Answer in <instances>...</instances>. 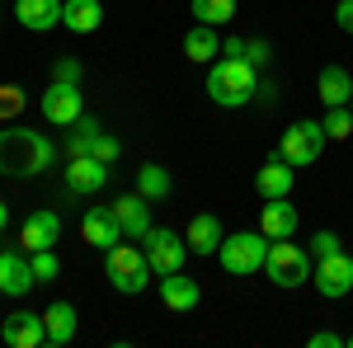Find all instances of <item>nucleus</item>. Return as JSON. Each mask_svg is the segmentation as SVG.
<instances>
[{
  "label": "nucleus",
  "mask_w": 353,
  "mask_h": 348,
  "mask_svg": "<svg viewBox=\"0 0 353 348\" xmlns=\"http://www.w3.org/2000/svg\"><path fill=\"white\" fill-rule=\"evenodd\" d=\"M52 156H57V146L48 132L14 127V123L0 127V174L5 179H33V174H43L52 165Z\"/></svg>",
  "instance_id": "1"
},
{
  "label": "nucleus",
  "mask_w": 353,
  "mask_h": 348,
  "mask_svg": "<svg viewBox=\"0 0 353 348\" xmlns=\"http://www.w3.org/2000/svg\"><path fill=\"white\" fill-rule=\"evenodd\" d=\"M254 90H259V71L245 57H217V61H208V99L217 108L254 104Z\"/></svg>",
  "instance_id": "2"
},
{
  "label": "nucleus",
  "mask_w": 353,
  "mask_h": 348,
  "mask_svg": "<svg viewBox=\"0 0 353 348\" xmlns=\"http://www.w3.org/2000/svg\"><path fill=\"white\" fill-rule=\"evenodd\" d=\"M311 273H316V259H311V249H306V245H292V240H273L269 245L264 278H269L273 287L297 292V287H306V283H311Z\"/></svg>",
  "instance_id": "3"
},
{
  "label": "nucleus",
  "mask_w": 353,
  "mask_h": 348,
  "mask_svg": "<svg viewBox=\"0 0 353 348\" xmlns=\"http://www.w3.org/2000/svg\"><path fill=\"white\" fill-rule=\"evenodd\" d=\"M104 273H109L113 292H123V296L146 292L151 278H156L151 264H146V249H137V245H128V240H118L113 249H104Z\"/></svg>",
  "instance_id": "4"
},
{
  "label": "nucleus",
  "mask_w": 353,
  "mask_h": 348,
  "mask_svg": "<svg viewBox=\"0 0 353 348\" xmlns=\"http://www.w3.org/2000/svg\"><path fill=\"white\" fill-rule=\"evenodd\" d=\"M269 236L264 231H236V236H221L217 245V264L231 273V278H250V273H264V259H269Z\"/></svg>",
  "instance_id": "5"
},
{
  "label": "nucleus",
  "mask_w": 353,
  "mask_h": 348,
  "mask_svg": "<svg viewBox=\"0 0 353 348\" xmlns=\"http://www.w3.org/2000/svg\"><path fill=\"white\" fill-rule=\"evenodd\" d=\"M141 249H146V264H151V273H156V278H165V273H179V268H184V259L193 254L189 240H184L179 231H170V226H151Z\"/></svg>",
  "instance_id": "6"
},
{
  "label": "nucleus",
  "mask_w": 353,
  "mask_h": 348,
  "mask_svg": "<svg viewBox=\"0 0 353 348\" xmlns=\"http://www.w3.org/2000/svg\"><path fill=\"white\" fill-rule=\"evenodd\" d=\"M325 127L321 123H311V118H301V123H292L288 132H283V141H278V156L292 165H316L321 161V151H325Z\"/></svg>",
  "instance_id": "7"
},
{
  "label": "nucleus",
  "mask_w": 353,
  "mask_h": 348,
  "mask_svg": "<svg viewBox=\"0 0 353 348\" xmlns=\"http://www.w3.org/2000/svg\"><path fill=\"white\" fill-rule=\"evenodd\" d=\"M38 108H43V118H48L52 127H71L85 113V94H81V85H71V81H52L43 90Z\"/></svg>",
  "instance_id": "8"
},
{
  "label": "nucleus",
  "mask_w": 353,
  "mask_h": 348,
  "mask_svg": "<svg viewBox=\"0 0 353 348\" xmlns=\"http://www.w3.org/2000/svg\"><path fill=\"white\" fill-rule=\"evenodd\" d=\"M311 283H316V292L325 296V301H339V296L353 292V254H330V259H316V273H311Z\"/></svg>",
  "instance_id": "9"
},
{
  "label": "nucleus",
  "mask_w": 353,
  "mask_h": 348,
  "mask_svg": "<svg viewBox=\"0 0 353 348\" xmlns=\"http://www.w3.org/2000/svg\"><path fill=\"white\" fill-rule=\"evenodd\" d=\"M38 287V278H33V259H28V249H0V296H28Z\"/></svg>",
  "instance_id": "10"
},
{
  "label": "nucleus",
  "mask_w": 353,
  "mask_h": 348,
  "mask_svg": "<svg viewBox=\"0 0 353 348\" xmlns=\"http://www.w3.org/2000/svg\"><path fill=\"white\" fill-rule=\"evenodd\" d=\"M61 179H66V193L71 198H90V193H99V188L109 184V165L94 161V156H71Z\"/></svg>",
  "instance_id": "11"
},
{
  "label": "nucleus",
  "mask_w": 353,
  "mask_h": 348,
  "mask_svg": "<svg viewBox=\"0 0 353 348\" xmlns=\"http://www.w3.org/2000/svg\"><path fill=\"white\" fill-rule=\"evenodd\" d=\"M57 240H61V216L52 212V207H38V212L24 216V231H19V249H57Z\"/></svg>",
  "instance_id": "12"
},
{
  "label": "nucleus",
  "mask_w": 353,
  "mask_h": 348,
  "mask_svg": "<svg viewBox=\"0 0 353 348\" xmlns=\"http://www.w3.org/2000/svg\"><path fill=\"white\" fill-rule=\"evenodd\" d=\"M0 339L10 348H43L48 344V329H43V311H14L0 325Z\"/></svg>",
  "instance_id": "13"
},
{
  "label": "nucleus",
  "mask_w": 353,
  "mask_h": 348,
  "mask_svg": "<svg viewBox=\"0 0 353 348\" xmlns=\"http://www.w3.org/2000/svg\"><path fill=\"white\" fill-rule=\"evenodd\" d=\"M81 236L90 249H113L118 240H128L123 226H118V216H113V207H90L81 216Z\"/></svg>",
  "instance_id": "14"
},
{
  "label": "nucleus",
  "mask_w": 353,
  "mask_h": 348,
  "mask_svg": "<svg viewBox=\"0 0 353 348\" xmlns=\"http://www.w3.org/2000/svg\"><path fill=\"white\" fill-rule=\"evenodd\" d=\"M161 301H165V311L189 316V311H198V301H203V287L179 268V273H165V278H161Z\"/></svg>",
  "instance_id": "15"
},
{
  "label": "nucleus",
  "mask_w": 353,
  "mask_h": 348,
  "mask_svg": "<svg viewBox=\"0 0 353 348\" xmlns=\"http://www.w3.org/2000/svg\"><path fill=\"white\" fill-rule=\"evenodd\" d=\"M292 184H297V165L283 161L278 151H273L269 161L259 165V174H254V188H259V198H288V193H292Z\"/></svg>",
  "instance_id": "16"
},
{
  "label": "nucleus",
  "mask_w": 353,
  "mask_h": 348,
  "mask_svg": "<svg viewBox=\"0 0 353 348\" xmlns=\"http://www.w3.org/2000/svg\"><path fill=\"white\" fill-rule=\"evenodd\" d=\"M113 216H118V226H123L128 240H146V231L156 226V221H151V203H146L141 193H123V198L113 203Z\"/></svg>",
  "instance_id": "17"
},
{
  "label": "nucleus",
  "mask_w": 353,
  "mask_h": 348,
  "mask_svg": "<svg viewBox=\"0 0 353 348\" xmlns=\"http://www.w3.org/2000/svg\"><path fill=\"white\" fill-rule=\"evenodd\" d=\"M301 226L297 207L288 203V198H264V212H259V231L269 236V240H292Z\"/></svg>",
  "instance_id": "18"
},
{
  "label": "nucleus",
  "mask_w": 353,
  "mask_h": 348,
  "mask_svg": "<svg viewBox=\"0 0 353 348\" xmlns=\"http://www.w3.org/2000/svg\"><path fill=\"white\" fill-rule=\"evenodd\" d=\"M61 5L66 0H14V19L28 33H48V28L61 24Z\"/></svg>",
  "instance_id": "19"
},
{
  "label": "nucleus",
  "mask_w": 353,
  "mask_h": 348,
  "mask_svg": "<svg viewBox=\"0 0 353 348\" xmlns=\"http://www.w3.org/2000/svg\"><path fill=\"white\" fill-rule=\"evenodd\" d=\"M43 329H48V344L52 348H66L71 339H76V329H81L76 306H71V301H52V306L43 311Z\"/></svg>",
  "instance_id": "20"
},
{
  "label": "nucleus",
  "mask_w": 353,
  "mask_h": 348,
  "mask_svg": "<svg viewBox=\"0 0 353 348\" xmlns=\"http://www.w3.org/2000/svg\"><path fill=\"white\" fill-rule=\"evenodd\" d=\"M104 24V5L99 0H66L61 5V28H71V33H94V28Z\"/></svg>",
  "instance_id": "21"
},
{
  "label": "nucleus",
  "mask_w": 353,
  "mask_h": 348,
  "mask_svg": "<svg viewBox=\"0 0 353 348\" xmlns=\"http://www.w3.org/2000/svg\"><path fill=\"white\" fill-rule=\"evenodd\" d=\"M221 236H226V231H221V221H217L212 212H198V216L189 221V231H184V240H189L193 254H217Z\"/></svg>",
  "instance_id": "22"
},
{
  "label": "nucleus",
  "mask_w": 353,
  "mask_h": 348,
  "mask_svg": "<svg viewBox=\"0 0 353 348\" xmlns=\"http://www.w3.org/2000/svg\"><path fill=\"white\" fill-rule=\"evenodd\" d=\"M316 94L325 99V108H339L353 99V76L344 66H325L321 76H316Z\"/></svg>",
  "instance_id": "23"
},
{
  "label": "nucleus",
  "mask_w": 353,
  "mask_h": 348,
  "mask_svg": "<svg viewBox=\"0 0 353 348\" xmlns=\"http://www.w3.org/2000/svg\"><path fill=\"white\" fill-rule=\"evenodd\" d=\"M217 52H221V38H217V28L212 24H193L189 33H184V57L189 61H217Z\"/></svg>",
  "instance_id": "24"
},
{
  "label": "nucleus",
  "mask_w": 353,
  "mask_h": 348,
  "mask_svg": "<svg viewBox=\"0 0 353 348\" xmlns=\"http://www.w3.org/2000/svg\"><path fill=\"white\" fill-rule=\"evenodd\" d=\"M170 188H174V179H170L165 165H137V193H141L146 203H165Z\"/></svg>",
  "instance_id": "25"
},
{
  "label": "nucleus",
  "mask_w": 353,
  "mask_h": 348,
  "mask_svg": "<svg viewBox=\"0 0 353 348\" xmlns=\"http://www.w3.org/2000/svg\"><path fill=\"white\" fill-rule=\"evenodd\" d=\"M104 132L99 127V118H90V113H81L76 123H71V132H66V141H61V151H66V161L71 156H90V141Z\"/></svg>",
  "instance_id": "26"
},
{
  "label": "nucleus",
  "mask_w": 353,
  "mask_h": 348,
  "mask_svg": "<svg viewBox=\"0 0 353 348\" xmlns=\"http://www.w3.org/2000/svg\"><path fill=\"white\" fill-rule=\"evenodd\" d=\"M193 19L198 24H212V28L231 24L236 19V0H193Z\"/></svg>",
  "instance_id": "27"
},
{
  "label": "nucleus",
  "mask_w": 353,
  "mask_h": 348,
  "mask_svg": "<svg viewBox=\"0 0 353 348\" xmlns=\"http://www.w3.org/2000/svg\"><path fill=\"white\" fill-rule=\"evenodd\" d=\"M321 127H325L330 141H349V136H353V108H349V104L330 108L325 118H321Z\"/></svg>",
  "instance_id": "28"
},
{
  "label": "nucleus",
  "mask_w": 353,
  "mask_h": 348,
  "mask_svg": "<svg viewBox=\"0 0 353 348\" xmlns=\"http://www.w3.org/2000/svg\"><path fill=\"white\" fill-rule=\"evenodd\" d=\"M24 90L19 85H0V123H14L19 113H24Z\"/></svg>",
  "instance_id": "29"
},
{
  "label": "nucleus",
  "mask_w": 353,
  "mask_h": 348,
  "mask_svg": "<svg viewBox=\"0 0 353 348\" xmlns=\"http://www.w3.org/2000/svg\"><path fill=\"white\" fill-rule=\"evenodd\" d=\"M28 259H33V278H38V283H52L57 273H61V259H57V249H33Z\"/></svg>",
  "instance_id": "30"
},
{
  "label": "nucleus",
  "mask_w": 353,
  "mask_h": 348,
  "mask_svg": "<svg viewBox=\"0 0 353 348\" xmlns=\"http://www.w3.org/2000/svg\"><path fill=\"white\" fill-rule=\"evenodd\" d=\"M90 156H94V161H104V165H113L118 156H123V141H118L113 132H99L94 141H90Z\"/></svg>",
  "instance_id": "31"
},
{
  "label": "nucleus",
  "mask_w": 353,
  "mask_h": 348,
  "mask_svg": "<svg viewBox=\"0 0 353 348\" xmlns=\"http://www.w3.org/2000/svg\"><path fill=\"white\" fill-rule=\"evenodd\" d=\"M306 249H311V259H330V254H339V249H344V240H339L334 231H316Z\"/></svg>",
  "instance_id": "32"
},
{
  "label": "nucleus",
  "mask_w": 353,
  "mask_h": 348,
  "mask_svg": "<svg viewBox=\"0 0 353 348\" xmlns=\"http://www.w3.org/2000/svg\"><path fill=\"white\" fill-rule=\"evenodd\" d=\"M245 61H250L254 71H264V66L273 61V43L269 38H250V43H245Z\"/></svg>",
  "instance_id": "33"
},
{
  "label": "nucleus",
  "mask_w": 353,
  "mask_h": 348,
  "mask_svg": "<svg viewBox=\"0 0 353 348\" xmlns=\"http://www.w3.org/2000/svg\"><path fill=\"white\" fill-rule=\"evenodd\" d=\"M81 76H85V66L76 61V57H57V61H52V81H71V85H81Z\"/></svg>",
  "instance_id": "34"
},
{
  "label": "nucleus",
  "mask_w": 353,
  "mask_h": 348,
  "mask_svg": "<svg viewBox=\"0 0 353 348\" xmlns=\"http://www.w3.org/2000/svg\"><path fill=\"white\" fill-rule=\"evenodd\" d=\"M306 344H311V348H344V334H334V329H316Z\"/></svg>",
  "instance_id": "35"
},
{
  "label": "nucleus",
  "mask_w": 353,
  "mask_h": 348,
  "mask_svg": "<svg viewBox=\"0 0 353 348\" xmlns=\"http://www.w3.org/2000/svg\"><path fill=\"white\" fill-rule=\"evenodd\" d=\"M334 24L353 38V0H339V5H334Z\"/></svg>",
  "instance_id": "36"
},
{
  "label": "nucleus",
  "mask_w": 353,
  "mask_h": 348,
  "mask_svg": "<svg viewBox=\"0 0 353 348\" xmlns=\"http://www.w3.org/2000/svg\"><path fill=\"white\" fill-rule=\"evenodd\" d=\"M221 52H226V57H245V43H241V38H226Z\"/></svg>",
  "instance_id": "37"
},
{
  "label": "nucleus",
  "mask_w": 353,
  "mask_h": 348,
  "mask_svg": "<svg viewBox=\"0 0 353 348\" xmlns=\"http://www.w3.org/2000/svg\"><path fill=\"white\" fill-rule=\"evenodd\" d=\"M5 226H10V207L0 203V231H5Z\"/></svg>",
  "instance_id": "38"
},
{
  "label": "nucleus",
  "mask_w": 353,
  "mask_h": 348,
  "mask_svg": "<svg viewBox=\"0 0 353 348\" xmlns=\"http://www.w3.org/2000/svg\"><path fill=\"white\" fill-rule=\"evenodd\" d=\"M344 348H353V334H344Z\"/></svg>",
  "instance_id": "39"
},
{
  "label": "nucleus",
  "mask_w": 353,
  "mask_h": 348,
  "mask_svg": "<svg viewBox=\"0 0 353 348\" xmlns=\"http://www.w3.org/2000/svg\"><path fill=\"white\" fill-rule=\"evenodd\" d=\"M349 108H353V99H349Z\"/></svg>",
  "instance_id": "40"
}]
</instances>
